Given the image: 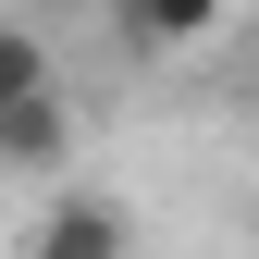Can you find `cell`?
Instances as JSON below:
<instances>
[{
	"label": "cell",
	"mask_w": 259,
	"mask_h": 259,
	"mask_svg": "<svg viewBox=\"0 0 259 259\" xmlns=\"http://www.w3.org/2000/svg\"><path fill=\"white\" fill-rule=\"evenodd\" d=\"M13 259H136V222H123V198H99V185L62 173L50 198H37V222H25Z\"/></svg>",
	"instance_id": "6da1fadb"
},
{
	"label": "cell",
	"mask_w": 259,
	"mask_h": 259,
	"mask_svg": "<svg viewBox=\"0 0 259 259\" xmlns=\"http://www.w3.org/2000/svg\"><path fill=\"white\" fill-rule=\"evenodd\" d=\"M99 25L123 37V62H185L235 25V0H99Z\"/></svg>",
	"instance_id": "7a4b0ae2"
},
{
	"label": "cell",
	"mask_w": 259,
	"mask_h": 259,
	"mask_svg": "<svg viewBox=\"0 0 259 259\" xmlns=\"http://www.w3.org/2000/svg\"><path fill=\"white\" fill-rule=\"evenodd\" d=\"M0 173H25V185H62V173H74V99H62V87H37V99L0 111Z\"/></svg>",
	"instance_id": "3957f363"
},
{
	"label": "cell",
	"mask_w": 259,
	"mask_h": 259,
	"mask_svg": "<svg viewBox=\"0 0 259 259\" xmlns=\"http://www.w3.org/2000/svg\"><path fill=\"white\" fill-rule=\"evenodd\" d=\"M37 87H62V62H50V37H37L25 13H0V111H13V99H37Z\"/></svg>",
	"instance_id": "277c9868"
},
{
	"label": "cell",
	"mask_w": 259,
	"mask_h": 259,
	"mask_svg": "<svg viewBox=\"0 0 259 259\" xmlns=\"http://www.w3.org/2000/svg\"><path fill=\"white\" fill-rule=\"evenodd\" d=\"M0 13H25V0H0Z\"/></svg>",
	"instance_id": "5b68a950"
}]
</instances>
